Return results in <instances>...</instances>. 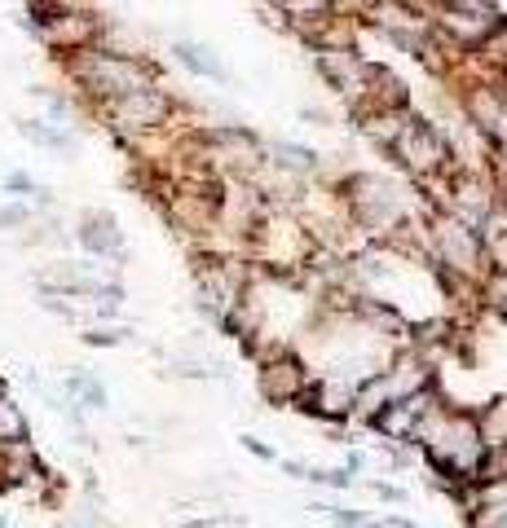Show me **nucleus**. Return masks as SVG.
Wrapping results in <instances>:
<instances>
[{"label":"nucleus","instance_id":"nucleus-1","mask_svg":"<svg viewBox=\"0 0 507 528\" xmlns=\"http://www.w3.org/2000/svg\"><path fill=\"white\" fill-rule=\"evenodd\" d=\"M80 75L106 93V98H129V93H141L146 89V66L141 62H129V58H110V53H98V58H89V62L80 66Z\"/></svg>","mask_w":507,"mask_h":528},{"label":"nucleus","instance_id":"nucleus-2","mask_svg":"<svg viewBox=\"0 0 507 528\" xmlns=\"http://www.w3.org/2000/svg\"><path fill=\"white\" fill-rule=\"evenodd\" d=\"M393 150L402 155V164L410 167V172H433V167L445 159L441 137L428 128V124H419V119H410V124H402V128H397V137H393Z\"/></svg>","mask_w":507,"mask_h":528},{"label":"nucleus","instance_id":"nucleus-3","mask_svg":"<svg viewBox=\"0 0 507 528\" xmlns=\"http://www.w3.org/2000/svg\"><path fill=\"white\" fill-rule=\"evenodd\" d=\"M164 110H168V101L159 98L155 89H141V93H129V98H115L110 101V119H115V128H155L159 119H164Z\"/></svg>","mask_w":507,"mask_h":528},{"label":"nucleus","instance_id":"nucleus-4","mask_svg":"<svg viewBox=\"0 0 507 528\" xmlns=\"http://www.w3.org/2000/svg\"><path fill=\"white\" fill-rule=\"evenodd\" d=\"M304 383L301 365L296 362H278V365H265V379H261V388H265V396H273V401H287V396H296Z\"/></svg>","mask_w":507,"mask_h":528},{"label":"nucleus","instance_id":"nucleus-5","mask_svg":"<svg viewBox=\"0 0 507 528\" xmlns=\"http://www.w3.org/2000/svg\"><path fill=\"white\" fill-rule=\"evenodd\" d=\"M23 440H27V423H23L18 405L0 396V445H23Z\"/></svg>","mask_w":507,"mask_h":528},{"label":"nucleus","instance_id":"nucleus-6","mask_svg":"<svg viewBox=\"0 0 507 528\" xmlns=\"http://www.w3.org/2000/svg\"><path fill=\"white\" fill-rule=\"evenodd\" d=\"M80 238H84V247H93V251H115V247H120V233L110 230V221H106V216L89 221V225L80 230Z\"/></svg>","mask_w":507,"mask_h":528},{"label":"nucleus","instance_id":"nucleus-7","mask_svg":"<svg viewBox=\"0 0 507 528\" xmlns=\"http://www.w3.org/2000/svg\"><path fill=\"white\" fill-rule=\"evenodd\" d=\"M177 53H181V62L195 66V71H203V75H221V66L212 62V58H203V49H195V44H181Z\"/></svg>","mask_w":507,"mask_h":528},{"label":"nucleus","instance_id":"nucleus-8","mask_svg":"<svg viewBox=\"0 0 507 528\" xmlns=\"http://www.w3.org/2000/svg\"><path fill=\"white\" fill-rule=\"evenodd\" d=\"M27 221V207H0V230L5 225H23Z\"/></svg>","mask_w":507,"mask_h":528},{"label":"nucleus","instance_id":"nucleus-9","mask_svg":"<svg viewBox=\"0 0 507 528\" xmlns=\"http://www.w3.org/2000/svg\"><path fill=\"white\" fill-rule=\"evenodd\" d=\"M5 185H9V190H32V176H23V172H14V176H9Z\"/></svg>","mask_w":507,"mask_h":528}]
</instances>
